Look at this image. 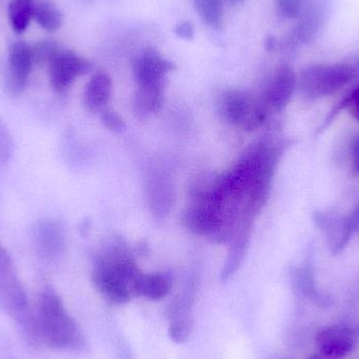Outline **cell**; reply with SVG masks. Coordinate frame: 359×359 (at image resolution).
I'll list each match as a JSON object with an SVG mask.
<instances>
[{"mask_svg": "<svg viewBox=\"0 0 359 359\" xmlns=\"http://www.w3.org/2000/svg\"><path fill=\"white\" fill-rule=\"evenodd\" d=\"M40 344L61 351H84L86 337L57 291L44 287L35 312Z\"/></svg>", "mask_w": 359, "mask_h": 359, "instance_id": "1", "label": "cell"}, {"mask_svg": "<svg viewBox=\"0 0 359 359\" xmlns=\"http://www.w3.org/2000/svg\"><path fill=\"white\" fill-rule=\"evenodd\" d=\"M142 272L126 253L114 250L101 257L93 272L97 290L111 303H128L135 294V286Z\"/></svg>", "mask_w": 359, "mask_h": 359, "instance_id": "2", "label": "cell"}, {"mask_svg": "<svg viewBox=\"0 0 359 359\" xmlns=\"http://www.w3.org/2000/svg\"><path fill=\"white\" fill-rule=\"evenodd\" d=\"M354 72L352 65L344 62L308 65L297 77V86L308 96H328L351 81Z\"/></svg>", "mask_w": 359, "mask_h": 359, "instance_id": "3", "label": "cell"}, {"mask_svg": "<svg viewBox=\"0 0 359 359\" xmlns=\"http://www.w3.org/2000/svg\"><path fill=\"white\" fill-rule=\"evenodd\" d=\"M0 307L16 325L27 322L33 314L14 262L2 246H0Z\"/></svg>", "mask_w": 359, "mask_h": 359, "instance_id": "4", "label": "cell"}, {"mask_svg": "<svg viewBox=\"0 0 359 359\" xmlns=\"http://www.w3.org/2000/svg\"><path fill=\"white\" fill-rule=\"evenodd\" d=\"M331 6V0H304L297 23L283 42L285 48L293 50L316 40L326 25Z\"/></svg>", "mask_w": 359, "mask_h": 359, "instance_id": "5", "label": "cell"}, {"mask_svg": "<svg viewBox=\"0 0 359 359\" xmlns=\"http://www.w3.org/2000/svg\"><path fill=\"white\" fill-rule=\"evenodd\" d=\"M266 107L262 101L240 90H229L222 99L224 116L238 128L255 130L265 121Z\"/></svg>", "mask_w": 359, "mask_h": 359, "instance_id": "6", "label": "cell"}, {"mask_svg": "<svg viewBox=\"0 0 359 359\" xmlns=\"http://www.w3.org/2000/svg\"><path fill=\"white\" fill-rule=\"evenodd\" d=\"M90 69L92 65L88 59L73 50L60 48L48 63L50 86L57 93L67 92L78 77L86 75Z\"/></svg>", "mask_w": 359, "mask_h": 359, "instance_id": "7", "label": "cell"}, {"mask_svg": "<svg viewBox=\"0 0 359 359\" xmlns=\"http://www.w3.org/2000/svg\"><path fill=\"white\" fill-rule=\"evenodd\" d=\"M359 341V330L353 327L331 326L316 335V345L323 355L329 359H341L349 355Z\"/></svg>", "mask_w": 359, "mask_h": 359, "instance_id": "8", "label": "cell"}, {"mask_svg": "<svg viewBox=\"0 0 359 359\" xmlns=\"http://www.w3.org/2000/svg\"><path fill=\"white\" fill-rule=\"evenodd\" d=\"M31 46L25 41H17L8 50V67L6 76V88L13 97L22 94L29 82L33 69Z\"/></svg>", "mask_w": 359, "mask_h": 359, "instance_id": "9", "label": "cell"}, {"mask_svg": "<svg viewBox=\"0 0 359 359\" xmlns=\"http://www.w3.org/2000/svg\"><path fill=\"white\" fill-rule=\"evenodd\" d=\"M175 69L176 65L154 48H145L134 62L135 77L139 86H165L166 76Z\"/></svg>", "mask_w": 359, "mask_h": 359, "instance_id": "10", "label": "cell"}, {"mask_svg": "<svg viewBox=\"0 0 359 359\" xmlns=\"http://www.w3.org/2000/svg\"><path fill=\"white\" fill-rule=\"evenodd\" d=\"M297 88V75L292 67L288 65H282L276 69L271 81L268 84L264 93L263 102L266 109L280 111L284 109Z\"/></svg>", "mask_w": 359, "mask_h": 359, "instance_id": "11", "label": "cell"}, {"mask_svg": "<svg viewBox=\"0 0 359 359\" xmlns=\"http://www.w3.org/2000/svg\"><path fill=\"white\" fill-rule=\"evenodd\" d=\"M34 243L40 257L56 259L65 249V236L60 224L53 219H42L34 229Z\"/></svg>", "mask_w": 359, "mask_h": 359, "instance_id": "12", "label": "cell"}, {"mask_svg": "<svg viewBox=\"0 0 359 359\" xmlns=\"http://www.w3.org/2000/svg\"><path fill=\"white\" fill-rule=\"evenodd\" d=\"M111 79L105 72H97L84 90L83 102L88 111H103L111 94Z\"/></svg>", "mask_w": 359, "mask_h": 359, "instance_id": "13", "label": "cell"}, {"mask_svg": "<svg viewBox=\"0 0 359 359\" xmlns=\"http://www.w3.org/2000/svg\"><path fill=\"white\" fill-rule=\"evenodd\" d=\"M172 287V280L166 274L142 273L135 286V294L151 301H161L170 294Z\"/></svg>", "mask_w": 359, "mask_h": 359, "instance_id": "14", "label": "cell"}, {"mask_svg": "<svg viewBox=\"0 0 359 359\" xmlns=\"http://www.w3.org/2000/svg\"><path fill=\"white\" fill-rule=\"evenodd\" d=\"M33 18L48 32L58 31L63 23V14L52 0H34Z\"/></svg>", "mask_w": 359, "mask_h": 359, "instance_id": "15", "label": "cell"}, {"mask_svg": "<svg viewBox=\"0 0 359 359\" xmlns=\"http://www.w3.org/2000/svg\"><path fill=\"white\" fill-rule=\"evenodd\" d=\"M34 0H11L8 4V18L16 33H22L33 18Z\"/></svg>", "mask_w": 359, "mask_h": 359, "instance_id": "16", "label": "cell"}, {"mask_svg": "<svg viewBox=\"0 0 359 359\" xmlns=\"http://www.w3.org/2000/svg\"><path fill=\"white\" fill-rule=\"evenodd\" d=\"M203 22L211 29H221L223 25V0H192Z\"/></svg>", "mask_w": 359, "mask_h": 359, "instance_id": "17", "label": "cell"}, {"mask_svg": "<svg viewBox=\"0 0 359 359\" xmlns=\"http://www.w3.org/2000/svg\"><path fill=\"white\" fill-rule=\"evenodd\" d=\"M164 101V86H139L136 105L144 113H156Z\"/></svg>", "mask_w": 359, "mask_h": 359, "instance_id": "18", "label": "cell"}, {"mask_svg": "<svg viewBox=\"0 0 359 359\" xmlns=\"http://www.w3.org/2000/svg\"><path fill=\"white\" fill-rule=\"evenodd\" d=\"M60 50L58 43L53 39H44L31 46L34 65H48Z\"/></svg>", "mask_w": 359, "mask_h": 359, "instance_id": "19", "label": "cell"}, {"mask_svg": "<svg viewBox=\"0 0 359 359\" xmlns=\"http://www.w3.org/2000/svg\"><path fill=\"white\" fill-rule=\"evenodd\" d=\"M192 330H194V318L170 320L168 335L174 343L185 344L186 341H189Z\"/></svg>", "mask_w": 359, "mask_h": 359, "instance_id": "20", "label": "cell"}, {"mask_svg": "<svg viewBox=\"0 0 359 359\" xmlns=\"http://www.w3.org/2000/svg\"><path fill=\"white\" fill-rule=\"evenodd\" d=\"M14 153V142L8 126L0 118V168L11 161Z\"/></svg>", "mask_w": 359, "mask_h": 359, "instance_id": "21", "label": "cell"}, {"mask_svg": "<svg viewBox=\"0 0 359 359\" xmlns=\"http://www.w3.org/2000/svg\"><path fill=\"white\" fill-rule=\"evenodd\" d=\"M278 14L284 19H297L303 8L304 0H274Z\"/></svg>", "mask_w": 359, "mask_h": 359, "instance_id": "22", "label": "cell"}, {"mask_svg": "<svg viewBox=\"0 0 359 359\" xmlns=\"http://www.w3.org/2000/svg\"><path fill=\"white\" fill-rule=\"evenodd\" d=\"M101 118H102L103 123L109 130L119 133L126 128V122L115 111H109V109H103Z\"/></svg>", "mask_w": 359, "mask_h": 359, "instance_id": "23", "label": "cell"}, {"mask_svg": "<svg viewBox=\"0 0 359 359\" xmlns=\"http://www.w3.org/2000/svg\"><path fill=\"white\" fill-rule=\"evenodd\" d=\"M175 33L182 39L191 40L194 39V32L191 23L188 21H182L175 27Z\"/></svg>", "mask_w": 359, "mask_h": 359, "instance_id": "24", "label": "cell"}, {"mask_svg": "<svg viewBox=\"0 0 359 359\" xmlns=\"http://www.w3.org/2000/svg\"><path fill=\"white\" fill-rule=\"evenodd\" d=\"M352 164L355 172H359V137L354 140L352 144Z\"/></svg>", "mask_w": 359, "mask_h": 359, "instance_id": "25", "label": "cell"}, {"mask_svg": "<svg viewBox=\"0 0 359 359\" xmlns=\"http://www.w3.org/2000/svg\"><path fill=\"white\" fill-rule=\"evenodd\" d=\"M278 41L274 36H268L265 40V48L268 52H273L278 48Z\"/></svg>", "mask_w": 359, "mask_h": 359, "instance_id": "26", "label": "cell"}, {"mask_svg": "<svg viewBox=\"0 0 359 359\" xmlns=\"http://www.w3.org/2000/svg\"><path fill=\"white\" fill-rule=\"evenodd\" d=\"M352 100H353L354 103H355V107L356 109H358L359 115V88L355 90V92L353 93V95H352Z\"/></svg>", "mask_w": 359, "mask_h": 359, "instance_id": "27", "label": "cell"}, {"mask_svg": "<svg viewBox=\"0 0 359 359\" xmlns=\"http://www.w3.org/2000/svg\"><path fill=\"white\" fill-rule=\"evenodd\" d=\"M244 1L245 0H229L230 4H233V6H240Z\"/></svg>", "mask_w": 359, "mask_h": 359, "instance_id": "28", "label": "cell"}, {"mask_svg": "<svg viewBox=\"0 0 359 359\" xmlns=\"http://www.w3.org/2000/svg\"><path fill=\"white\" fill-rule=\"evenodd\" d=\"M311 359H318V358H311Z\"/></svg>", "mask_w": 359, "mask_h": 359, "instance_id": "29", "label": "cell"}]
</instances>
